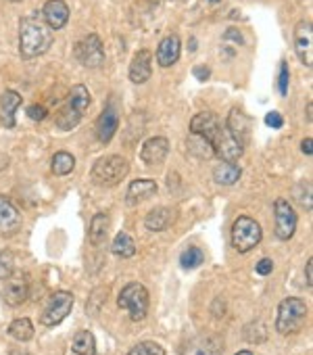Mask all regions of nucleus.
<instances>
[{"label": "nucleus", "instance_id": "f257e3e1", "mask_svg": "<svg viewBox=\"0 0 313 355\" xmlns=\"http://www.w3.org/2000/svg\"><path fill=\"white\" fill-rule=\"evenodd\" d=\"M53 30L40 17H24L19 21V53L24 59H36L48 53Z\"/></svg>", "mask_w": 313, "mask_h": 355}, {"label": "nucleus", "instance_id": "f03ea898", "mask_svg": "<svg viewBox=\"0 0 313 355\" xmlns=\"http://www.w3.org/2000/svg\"><path fill=\"white\" fill-rule=\"evenodd\" d=\"M127 171H129V163L123 157H119V155H111V157L98 159L92 165L90 175H92V182L94 184L109 189V187L119 184L123 178L127 175Z\"/></svg>", "mask_w": 313, "mask_h": 355}, {"label": "nucleus", "instance_id": "7ed1b4c3", "mask_svg": "<svg viewBox=\"0 0 313 355\" xmlns=\"http://www.w3.org/2000/svg\"><path fill=\"white\" fill-rule=\"evenodd\" d=\"M307 318V305L305 301L296 297H288L278 305V318H276V330L280 334H292L298 332L303 322Z\"/></svg>", "mask_w": 313, "mask_h": 355}, {"label": "nucleus", "instance_id": "20e7f679", "mask_svg": "<svg viewBox=\"0 0 313 355\" xmlns=\"http://www.w3.org/2000/svg\"><path fill=\"white\" fill-rule=\"evenodd\" d=\"M205 140L213 146V153H215L222 161L234 163V161L240 159L242 153H244V144H242L236 136H232V132H230L222 121L217 123V128H215Z\"/></svg>", "mask_w": 313, "mask_h": 355}, {"label": "nucleus", "instance_id": "39448f33", "mask_svg": "<svg viewBox=\"0 0 313 355\" xmlns=\"http://www.w3.org/2000/svg\"><path fill=\"white\" fill-rule=\"evenodd\" d=\"M117 303L121 309H125L129 313V318L134 322H140L146 318V311H148V291L140 282H129L121 291Z\"/></svg>", "mask_w": 313, "mask_h": 355}, {"label": "nucleus", "instance_id": "423d86ee", "mask_svg": "<svg viewBox=\"0 0 313 355\" xmlns=\"http://www.w3.org/2000/svg\"><path fill=\"white\" fill-rule=\"evenodd\" d=\"M261 241V228L253 218L240 216L232 226V245L238 253H249Z\"/></svg>", "mask_w": 313, "mask_h": 355}, {"label": "nucleus", "instance_id": "0eeeda50", "mask_svg": "<svg viewBox=\"0 0 313 355\" xmlns=\"http://www.w3.org/2000/svg\"><path fill=\"white\" fill-rule=\"evenodd\" d=\"M75 59L80 61V65L88 67V69H96L105 63V49H102V40L96 34H90L86 38H82L75 49H73Z\"/></svg>", "mask_w": 313, "mask_h": 355}, {"label": "nucleus", "instance_id": "6e6552de", "mask_svg": "<svg viewBox=\"0 0 313 355\" xmlns=\"http://www.w3.org/2000/svg\"><path fill=\"white\" fill-rule=\"evenodd\" d=\"M73 307V295L67 291H59L51 297L44 313H42V324L44 326H57L61 324Z\"/></svg>", "mask_w": 313, "mask_h": 355}, {"label": "nucleus", "instance_id": "1a4fd4ad", "mask_svg": "<svg viewBox=\"0 0 313 355\" xmlns=\"http://www.w3.org/2000/svg\"><path fill=\"white\" fill-rule=\"evenodd\" d=\"M28 295H30V278L26 272H13L5 278L3 299L7 305L17 307L28 299Z\"/></svg>", "mask_w": 313, "mask_h": 355}, {"label": "nucleus", "instance_id": "9d476101", "mask_svg": "<svg viewBox=\"0 0 313 355\" xmlns=\"http://www.w3.org/2000/svg\"><path fill=\"white\" fill-rule=\"evenodd\" d=\"M274 214H276V236L280 241L292 239L296 230V214L292 211L290 203L286 199H278L274 205Z\"/></svg>", "mask_w": 313, "mask_h": 355}, {"label": "nucleus", "instance_id": "9b49d317", "mask_svg": "<svg viewBox=\"0 0 313 355\" xmlns=\"http://www.w3.org/2000/svg\"><path fill=\"white\" fill-rule=\"evenodd\" d=\"M294 51L305 67L313 65V30L311 21H298L294 28Z\"/></svg>", "mask_w": 313, "mask_h": 355}, {"label": "nucleus", "instance_id": "f8f14e48", "mask_svg": "<svg viewBox=\"0 0 313 355\" xmlns=\"http://www.w3.org/2000/svg\"><path fill=\"white\" fill-rule=\"evenodd\" d=\"M21 228V214L11 199L0 195V236H13Z\"/></svg>", "mask_w": 313, "mask_h": 355}, {"label": "nucleus", "instance_id": "ddd939ff", "mask_svg": "<svg viewBox=\"0 0 313 355\" xmlns=\"http://www.w3.org/2000/svg\"><path fill=\"white\" fill-rule=\"evenodd\" d=\"M180 355H222V340L213 334H201L190 338Z\"/></svg>", "mask_w": 313, "mask_h": 355}, {"label": "nucleus", "instance_id": "4468645a", "mask_svg": "<svg viewBox=\"0 0 313 355\" xmlns=\"http://www.w3.org/2000/svg\"><path fill=\"white\" fill-rule=\"evenodd\" d=\"M117 128H119V113H117L115 103L111 101V103L105 107V111L98 115V119H96V138H98L102 144H107V142H111V138L115 136Z\"/></svg>", "mask_w": 313, "mask_h": 355}, {"label": "nucleus", "instance_id": "2eb2a0df", "mask_svg": "<svg viewBox=\"0 0 313 355\" xmlns=\"http://www.w3.org/2000/svg\"><path fill=\"white\" fill-rule=\"evenodd\" d=\"M168 153H170V140L163 136H154V138L144 142V146L140 150V159L146 165H159L166 161Z\"/></svg>", "mask_w": 313, "mask_h": 355}, {"label": "nucleus", "instance_id": "dca6fc26", "mask_svg": "<svg viewBox=\"0 0 313 355\" xmlns=\"http://www.w3.org/2000/svg\"><path fill=\"white\" fill-rule=\"evenodd\" d=\"M44 24L51 30H63L69 21V7L65 0H48L42 9Z\"/></svg>", "mask_w": 313, "mask_h": 355}, {"label": "nucleus", "instance_id": "f3484780", "mask_svg": "<svg viewBox=\"0 0 313 355\" xmlns=\"http://www.w3.org/2000/svg\"><path fill=\"white\" fill-rule=\"evenodd\" d=\"M180 53H182L180 38L176 34H170L159 42V49H156V63H159L161 67H172L178 63Z\"/></svg>", "mask_w": 313, "mask_h": 355}, {"label": "nucleus", "instance_id": "a211bd4d", "mask_svg": "<svg viewBox=\"0 0 313 355\" xmlns=\"http://www.w3.org/2000/svg\"><path fill=\"white\" fill-rule=\"evenodd\" d=\"M152 73V53L142 49L134 55L129 63V80L134 84H144Z\"/></svg>", "mask_w": 313, "mask_h": 355}, {"label": "nucleus", "instance_id": "6ab92c4d", "mask_svg": "<svg viewBox=\"0 0 313 355\" xmlns=\"http://www.w3.org/2000/svg\"><path fill=\"white\" fill-rule=\"evenodd\" d=\"M226 128L232 132V136H236L242 144H247V140L251 138V128H253V119L249 115H244L238 107H234L230 111L228 123Z\"/></svg>", "mask_w": 313, "mask_h": 355}, {"label": "nucleus", "instance_id": "aec40b11", "mask_svg": "<svg viewBox=\"0 0 313 355\" xmlns=\"http://www.w3.org/2000/svg\"><path fill=\"white\" fill-rule=\"evenodd\" d=\"M174 222H176V209H170V207H156L144 218V226L150 232H163Z\"/></svg>", "mask_w": 313, "mask_h": 355}, {"label": "nucleus", "instance_id": "412c9836", "mask_svg": "<svg viewBox=\"0 0 313 355\" xmlns=\"http://www.w3.org/2000/svg\"><path fill=\"white\" fill-rule=\"evenodd\" d=\"M21 107V94L15 90H5L0 96V117L5 128H15V113Z\"/></svg>", "mask_w": 313, "mask_h": 355}, {"label": "nucleus", "instance_id": "4be33fe9", "mask_svg": "<svg viewBox=\"0 0 313 355\" xmlns=\"http://www.w3.org/2000/svg\"><path fill=\"white\" fill-rule=\"evenodd\" d=\"M152 195H156V182L154 180H134L127 187V203L129 205H140L142 201L150 199Z\"/></svg>", "mask_w": 313, "mask_h": 355}, {"label": "nucleus", "instance_id": "5701e85b", "mask_svg": "<svg viewBox=\"0 0 313 355\" xmlns=\"http://www.w3.org/2000/svg\"><path fill=\"white\" fill-rule=\"evenodd\" d=\"M84 117V113H80L73 105H69L67 101L57 109V113H55V123H57V128H61V130H73L78 123H80V119Z\"/></svg>", "mask_w": 313, "mask_h": 355}, {"label": "nucleus", "instance_id": "b1692460", "mask_svg": "<svg viewBox=\"0 0 313 355\" xmlns=\"http://www.w3.org/2000/svg\"><path fill=\"white\" fill-rule=\"evenodd\" d=\"M240 167L236 163H230V161H222L220 165H215L213 169V178L217 184H224V187H232L240 180Z\"/></svg>", "mask_w": 313, "mask_h": 355}, {"label": "nucleus", "instance_id": "393cba45", "mask_svg": "<svg viewBox=\"0 0 313 355\" xmlns=\"http://www.w3.org/2000/svg\"><path fill=\"white\" fill-rule=\"evenodd\" d=\"M217 123H220L217 115H213L211 111H203V113H199V115L193 117V121H190V132H193V134H199V136H203V138H207V136L215 130Z\"/></svg>", "mask_w": 313, "mask_h": 355}, {"label": "nucleus", "instance_id": "a878e982", "mask_svg": "<svg viewBox=\"0 0 313 355\" xmlns=\"http://www.w3.org/2000/svg\"><path fill=\"white\" fill-rule=\"evenodd\" d=\"M109 224H111V220H109L107 214H96V216L92 218L90 230H88V239H90V243H92L94 247H98V245L105 243V239H107V234H109Z\"/></svg>", "mask_w": 313, "mask_h": 355}, {"label": "nucleus", "instance_id": "bb28decb", "mask_svg": "<svg viewBox=\"0 0 313 355\" xmlns=\"http://www.w3.org/2000/svg\"><path fill=\"white\" fill-rule=\"evenodd\" d=\"M111 251H113V255H117L121 259H129L136 253V243H134V239L127 232H119L115 236L113 245H111Z\"/></svg>", "mask_w": 313, "mask_h": 355}, {"label": "nucleus", "instance_id": "cd10ccee", "mask_svg": "<svg viewBox=\"0 0 313 355\" xmlns=\"http://www.w3.org/2000/svg\"><path fill=\"white\" fill-rule=\"evenodd\" d=\"M71 349H73V353H78V355H96V340H94L92 332H88V330L78 332V334L73 336Z\"/></svg>", "mask_w": 313, "mask_h": 355}, {"label": "nucleus", "instance_id": "c85d7f7f", "mask_svg": "<svg viewBox=\"0 0 313 355\" xmlns=\"http://www.w3.org/2000/svg\"><path fill=\"white\" fill-rule=\"evenodd\" d=\"M9 334L15 340H21V343L30 340L34 336V324H32V320L30 318H17V320H13L11 326H9Z\"/></svg>", "mask_w": 313, "mask_h": 355}, {"label": "nucleus", "instance_id": "c756f323", "mask_svg": "<svg viewBox=\"0 0 313 355\" xmlns=\"http://www.w3.org/2000/svg\"><path fill=\"white\" fill-rule=\"evenodd\" d=\"M53 173L55 175H67V173H71L73 171V167H75V159H73V155L71 153H65V150H61V153H55V157H53Z\"/></svg>", "mask_w": 313, "mask_h": 355}, {"label": "nucleus", "instance_id": "7c9ffc66", "mask_svg": "<svg viewBox=\"0 0 313 355\" xmlns=\"http://www.w3.org/2000/svg\"><path fill=\"white\" fill-rule=\"evenodd\" d=\"M67 103L73 105L80 113H84L90 107V92H88V88L82 86V84L73 86L71 92H69V96H67Z\"/></svg>", "mask_w": 313, "mask_h": 355}, {"label": "nucleus", "instance_id": "2f4dec72", "mask_svg": "<svg viewBox=\"0 0 313 355\" xmlns=\"http://www.w3.org/2000/svg\"><path fill=\"white\" fill-rule=\"evenodd\" d=\"M188 150L193 155H197V157H203V159H207V157L213 155V146L203 136H199V134H193L188 138Z\"/></svg>", "mask_w": 313, "mask_h": 355}, {"label": "nucleus", "instance_id": "473e14b6", "mask_svg": "<svg viewBox=\"0 0 313 355\" xmlns=\"http://www.w3.org/2000/svg\"><path fill=\"white\" fill-rule=\"evenodd\" d=\"M203 261H205V255H203V251H201L199 247H188V249L182 253V257H180V263H182L184 270H195V268H199Z\"/></svg>", "mask_w": 313, "mask_h": 355}, {"label": "nucleus", "instance_id": "72a5a7b5", "mask_svg": "<svg viewBox=\"0 0 313 355\" xmlns=\"http://www.w3.org/2000/svg\"><path fill=\"white\" fill-rule=\"evenodd\" d=\"M127 355H166V349L159 343L144 340V343H138L136 347H132Z\"/></svg>", "mask_w": 313, "mask_h": 355}, {"label": "nucleus", "instance_id": "f704fd0d", "mask_svg": "<svg viewBox=\"0 0 313 355\" xmlns=\"http://www.w3.org/2000/svg\"><path fill=\"white\" fill-rule=\"evenodd\" d=\"M288 80H290V69H288V63L282 61L280 63V69H278V80H276V88H278V94L280 96H286V92H288Z\"/></svg>", "mask_w": 313, "mask_h": 355}, {"label": "nucleus", "instance_id": "c9c22d12", "mask_svg": "<svg viewBox=\"0 0 313 355\" xmlns=\"http://www.w3.org/2000/svg\"><path fill=\"white\" fill-rule=\"evenodd\" d=\"M13 266H15V253L11 251L0 253V280H5L9 274H13Z\"/></svg>", "mask_w": 313, "mask_h": 355}, {"label": "nucleus", "instance_id": "e433bc0d", "mask_svg": "<svg viewBox=\"0 0 313 355\" xmlns=\"http://www.w3.org/2000/svg\"><path fill=\"white\" fill-rule=\"evenodd\" d=\"M265 123H267L269 128H274V130H280V128L284 125V117H282L278 111H269V113L265 115Z\"/></svg>", "mask_w": 313, "mask_h": 355}, {"label": "nucleus", "instance_id": "4c0bfd02", "mask_svg": "<svg viewBox=\"0 0 313 355\" xmlns=\"http://www.w3.org/2000/svg\"><path fill=\"white\" fill-rule=\"evenodd\" d=\"M28 115H30V119H34V121H42V119L48 115V111H46L42 105H32V107L28 109Z\"/></svg>", "mask_w": 313, "mask_h": 355}, {"label": "nucleus", "instance_id": "58836bf2", "mask_svg": "<svg viewBox=\"0 0 313 355\" xmlns=\"http://www.w3.org/2000/svg\"><path fill=\"white\" fill-rule=\"evenodd\" d=\"M271 270H274V261L267 259V257L257 263V274L259 276H267V274H271Z\"/></svg>", "mask_w": 313, "mask_h": 355}, {"label": "nucleus", "instance_id": "ea45409f", "mask_svg": "<svg viewBox=\"0 0 313 355\" xmlns=\"http://www.w3.org/2000/svg\"><path fill=\"white\" fill-rule=\"evenodd\" d=\"M195 78L197 80H201V82H205V80H209V76H211V71H209V67H203V65H199V67H195Z\"/></svg>", "mask_w": 313, "mask_h": 355}, {"label": "nucleus", "instance_id": "a19ab883", "mask_svg": "<svg viewBox=\"0 0 313 355\" xmlns=\"http://www.w3.org/2000/svg\"><path fill=\"white\" fill-rule=\"evenodd\" d=\"M313 142H311V138H305L303 142H301V150L307 155V157H311L313 155V146H311Z\"/></svg>", "mask_w": 313, "mask_h": 355}, {"label": "nucleus", "instance_id": "79ce46f5", "mask_svg": "<svg viewBox=\"0 0 313 355\" xmlns=\"http://www.w3.org/2000/svg\"><path fill=\"white\" fill-rule=\"evenodd\" d=\"M305 276H307V286H313V261H311V259L307 261V268H305Z\"/></svg>", "mask_w": 313, "mask_h": 355}, {"label": "nucleus", "instance_id": "37998d69", "mask_svg": "<svg viewBox=\"0 0 313 355\" xmlns=\"http://www.w3.org/2000/svg\"><path fill=\"white\" fill-rule=\"evenodd\" d=\"M11 355H30V353H28L26 349H13V351H11Z\"/></svg>", "mask_w": 313, "mask_h": 355}, {"label": "nucleus", "instance_id": "c03bdc74", "mask_svg": "<svg viewBox=\"0 0 313 355\" xmlns=\"http://www.w3.org/2000/svg\"><path fill=\"white\" fill-rule=\"evenodd\" d=\"M311 107H313V105L309 103V105H307V119H309V121H311Z\"/></svg>", "mask_w": 313, "mask_h": 355}, {"label": "nucleus", "instance_id": "a18cd8bd", "mask_svg": "<svg viewBox=\"0 0 313 355\" xmlns=\"http://www.w3.org/2000/svg\"><path fill=\"white\" fill-rule=\"evenodd\" d=\"M236 355H253V353H251V351H238Z\"/></svg>", "mask_w": 313, "mask_h": 355}, {"label": "nucleus", "instance_id": "49530a36", "mask_svg": "<svg viewBox=\"0 0 313 355\" xmlns=\"http://www.w3.org/2000/svg\"><path fill=\"white\" fill-rule=\"evenodd\" d=\"M9 3H21V0H9Z\"/></svg>", "mask_w": 313, "mask_h": 355}, {"label": "nucleus", "instance_id": "de8ad7c7", "mask_svg": "<svg viewBox=\"0 0 313 355\" xmlns=\"http://www.w3.org/2000/svg\"><path fill=\"white\" fill-rule=\"evenodd\" d=\"M209 3H220V0H209Z\"/></svg>", "mask_w": 313, "mask_h": 355}]
</instances>
